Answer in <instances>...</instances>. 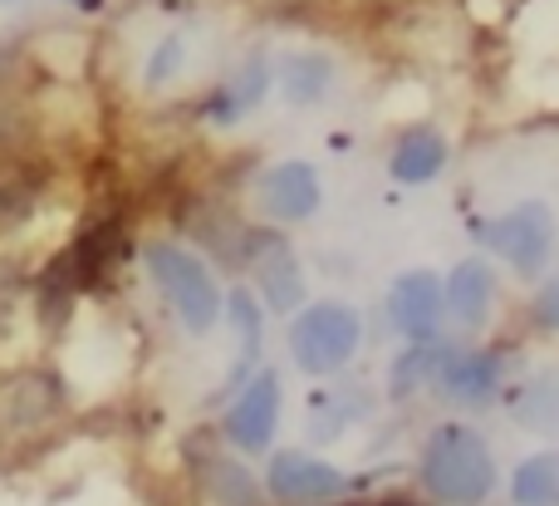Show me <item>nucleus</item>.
<instances>
[{
  "instance_id": "nucleus-10",
  "label": "nucleus",
  "mask_w": 559,
  "mask_h": 506,
  "mask_svg": "<svg viewBox=\"0 0 559 506\" xmlns=\"http://www.w3.org/2000/svg\"><path fill=\"white\" fill-rule=\"evenodd\" d=\"M442 295H447V315H452L462 330H476V325L491 315V295H496V275H491V266L486 261H456L452 266V275H447V285H442Z\"/></svg>"
},
{
  "instance_id": "nucleus-15",
  "label": "nucleus",
  "mask_w": 559,
  "mask_h": 506,
  "mask_svg": "<svg viewBox=\"0 0 559 506\" xmlns=\"http://www.w3.org/2000/svg\"><path fill=\"white\" fill-rule=\"evenodd\" d=\"M442 167H447L442 133H432V128H413V133L397 138V148H393V177L397 183L423 187V183H432Z\"/></svg>"
},
{
  "instance_id": "nucleus-5",
  "label": "nucleus",
  "mask_w": 559,
  "mask_h": 506,
  "mask_svg": "<svg viewBox=\"0 0 559 506\" xmlns=\"http://www.w3.org/2000/svg\"><path fill=\"white\" fill-rule=\"evenodd\" d=\"M447 315V295H442V275L432 271H403L388 291V320L403 340L413 344H432V334L442 330Z\"/></svg>"
},
{
  "instance_id": "nucleus-13",
  "label": "nucleus",
  "mask_w": 559,
  "mask_h": 506,
  "mask_svg": "<svg viewBox=\"0 0 559 506\" xmlns=\"http://www.w3.org/2000/svg\"><path fill=\"white\" fill-rule=\"evenodd\" d=\"M515 423L531 433H550V438H559V364H550V369H535L531 379L515 389Z\"/></svg>"
},
{
  "instance_id": "nucleus-9",
  "label": "nucleus",
  "mask_w": 559,
  "mask_h": 506,
  "mask_svg": "<svg viewBox=\"0 0 559 506\" xmlns=\"http://www.w3.org/2000/svg\"><path fill=\"white\" fill-rule=\"evenodd\" d=\"M251 266H255V281H261L265 301H271V310H295L299 301H305V281H299V261L295 251H289L280 236H255L251 246Z\"/></svg>"
},
{
  "instance_id": "nucleus-8",
  "label": "nucleus",
  "mask_w": 559,
  "mask_h": 506,
  "mask_svg": "<svg viewBox=\"0 0 559 506\" xmlns=\"http://www.w3.org/2000/svg\"><path fill=\"white\" fill-rule=\"evenodd\" d=\"M265 487L275 492L280 502H295V506H314V502H329L348 487V478L334 468V462H319L309 452H280L271 462V478Z\"/></svg>"
},
{
  "instance_id": "nucleus-4",
  "label": "nucleus",
  "mask_w": 559,
  "mask_h": 506,
  "mask_svg": "<svg viewBox=\"0 0 559 506\" xmlns=\"http://www.w3.org/2000/svg\"><path fill=\"white\" fill-rule=\"evenodd\" d=\"M481 242L521 275H540L555 256V212L545 202H515L481 226Z\"/></svg>"
},
{
  "instance_id": "nucleus-6",
  "label": "nucleus",
  "mask_w": 559,
  "mask_h": 506,
  "mask_svg": "<svg viewBox=\"0 0 559 506\" xmlns=\"http://www.w3.org/2000/svg\"><path fill=\"white\" fill-rule=\"evenodd\" d=\"M255 197H261V212L271 216V222H305V216L319 212L324 187H319L314 167L299 163V157H289V163H275L271 173L261 177Z\"/></svg>"
},
{
  "instance_id": "nucleus-3",
  "label": "nucleus",
  "mask_w": 559,
  "mask_h": 506,
  "mask_svg": "<svg viewBox=\"0 0 559 506\" xmlns=\"http://www.w3.org/2000/svg\"><path fill=\"white\" fill-rule=\"evenodd\" d=\"M358 334H364V325H358L354 305L319 301V305H305V310L295 315V325H289V354H295V364L305 374L324 379V374L344 369V364L354 360Z\"/></svg>"
},
{
  "instance_id": "nucleus-19",
  "label": "nucleus",
  "mask_w": 559,
  "mask_h": 506,
  "mask_svg": "<svg viewBox=\"0 0 559 506\" xmlns=\"http://www.w3.org/2000/svg\"><path fill=\"white\" fill-rule=\"evenodd\" d=\"M447 350H432V344H407V354L393 364V399H407L423 384L437 379V364H442Z\"/></svg>"
},
{
  "instance_id": "nucleus-18",
  "label": "nucleus",
  "mask_w": 559,
  "mask_h": 506,
  "mask_svg": "<svg viewBox=\"0 0 559 506\" xmlns=\"http://www.w3.org/2000/svg\"><path fill=\"white\" fill-rule=\"evenodd\" d=\"M206 487L222 506H261V487L255 478L231 458H212L206 462Z\"/></svg>"
},
{
  "instance_id": "nucleus-17",
  "label": "nucleus",
  "mask_w": 559,
  "mask_h": 506,
  "mask_svg": "<svg viewBox=\"0 0 559 506\" xmlns=\"http://www.w3.org/2000/svg\"><path fill=\"white\" fill-rule=\"evenodd\" d=\"M231 325H236V340H241V354H236V374L231 379L241 384L251 374V364L261 360V305L251 301V291H231Z\"/></svg>"
},
{
  "instance_id": "nucleus-7",
  "label": "nucleus",
  "mask_w": 559,
  "mask_h": 506,
  "mask_svg": "<svg viewBox=\"0 0 559 506\" xmlns=\"http://www.w3.org/2000/svg\"><path fill=\"white\" fill-rule=\"evenodd\" d=\"M275 423H280V379L275 374H255L241 389V399L231 403V413H226V438L241 452H265L275 438Z\"/></svg>"
},
{
  "instance_id": "nucleus-21",
  "label": "nucleus",
  "mask_w": 559,
  "mask_h": 506,
  "mask_svg": "<svg viewBox=\"0 0 559 506\" xmlns=\"http://www.w3.org/2000/svg\"><path fill=\"white\" fill-rule=\"evenodd\" d=\"M535 315H540L550 330H559V275L540 291V301H535Z\"/></svg>"
},
{
  "instance_id": "nucleus-2",
  "label": "nucleus",
  "mask_w": 559,
  "mask_h": 506,
  "mask_svg": "<svg viewBox=\"0 0 559 506\" xmlns=\"http://www.w3.org/2000/svg\"><path fill=\"white\" fill-rule=\"evenodd\" d=\"M147 275L157 281V291L173 305L187 334H212V325L222 320V285L202 256H192L177 242H153L147 246Z\"/></svg>"
},
{
  "instance_id": "nucleus-16",
  "label": "nucleus",
  "mask_w": 559,
  "mask_h": 506,
  "mask_svg": "<svg viewBox=\"0 0 559 506\" xmlns=\"http://www.w3.org/2000/svg\"><path fill=\"white\" fill-rule=\"evenodd\" d=\"M515 506H559V452H535L511 478Z\"/></svg>"
},
{
  "instance_id": "nucleus-12",
  "label": "nucleus",
  "mask_w": 559,
  "mask_h": 506,
  "mask_svg": "<svg viewBox=\"0 0 559 506\" xmlns=\"http://www.w3.org/2000/svg\"><path fill=\"white\" fill-rule=\"evenodd\" d=\"M265 89H271V64L255 55V59H246L241 69H231V79L212 94V108H206V114H212V123L231 128V123H241L251 108H261Z\"/></svg>"
},
{
  "instance_id": "nucleus-1",
  "label": "nucleus",
  "mask_w": 559,
  "mask_h": 506,
  "mask_svg": "<svg viewBox=\"0 0 559 506\" xmlns=\"http://www.w3.org/2000/svg\"><path fill=\"white\" fill-rule=\"evenodd\" d=\"M423 482L447 506L486 502V492L496 482V462L486 438L476 428H466V423H442L423 448Z\"/></svg>"
},
{
  "instance_id": "nucleus-14",
  "label": "nucleus",
  "mask_w": 559,
  "mask_h": 506,
  "mask_svg": "<svg viewBox=\"0 0 559 506\" xmlns=\"http://www.w3.org/2000/svg\"><path fill=\"white\" fill-rule=\"evenodd\" d=\"M334 89V64L314 49H295V55L280 59V94L289 98L295 108H309Z\"/></svg>"
},
{
  "instance_id": "nucleus-20",
  "label": "nucleus",
  "mask_w": 559,
  "mask_h": 506,
  "mask_svg": "<svg viewBox=\"0 0 559 506\" xmlns=\"http://www.w3.org/2000/svg\"><path fill=\"white\" fill-rule=\"evenodd\" d=\"M182 59H187V39L182 35H167L163 45L153 49V59H147V69H143V79H147V89H163L167 79L182 69Z\"/></svg>"
},
{
  "instance_id": "nucleus-11",
  "label": "nucleus",
  "mask_w": 559,
  "mask_h": 506,
  "mask_svg": "<svg viewBox=\"0 0 559 506\" xmlns=\"http://www.w3.org/2000/svg\"><path fill=\"white\" fill-rule=\"evenodd\" d=\"M496 379H501V364L491 354H442L432 384L452 403H486L496 393Z\"/></svg>"
}]
</instances>
